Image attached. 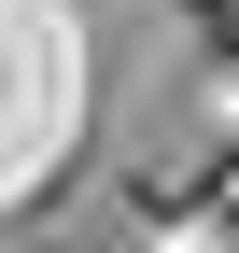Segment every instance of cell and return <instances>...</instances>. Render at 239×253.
Returning <instances> with one entry per match:
<instances>
[{
  "instance_id": "6da1fadb",
  "label": "cell",
  "mask_w": 239,
  "mask_h": 253,
  "mask_svg": "<svg viewBox=\"0 0 239 253\" xmlns=\"http://www.w3.org/2000/svg\"><path fill=\"white\" fill-rule=\"evenodd\" d=\"M183 14H197V28H211V42H225V56H239V0H183Z\"/></svg>"
}]
</instances>
